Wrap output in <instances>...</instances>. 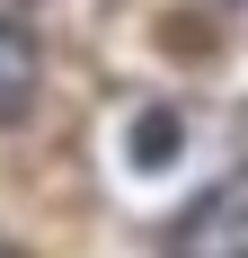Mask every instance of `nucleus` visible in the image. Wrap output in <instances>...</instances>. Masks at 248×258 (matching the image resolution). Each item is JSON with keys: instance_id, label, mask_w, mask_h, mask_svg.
Segmentation results:
<instances>
[{"instance_id": "7ed1b4c3", "label": "nucleus", "mask_w": 248, "mask_h": 258, "mask_svg": "<svg viewBox=\"0 0 248 258\" xmlns=\"http://www.w3.org/2000/svg\"><path fill=\"white\" fill-rule=\"evenodd\" d=\"M124 152H133V169H169V160L186 152V116H177V107H142L133 134H124Z\"/></svg>"}, {"instance_id": "f257e3e1", "label": "nucleus", "mask_w": 248, "mask_h": 258, "mask_svg": "<svg viewBox=\"0 0 248 258\" xmlns=\"http://www.w3.org/2000/svg\"><path fill=\"white\" fill-rule=\"evenodd\" d=\"M169 258H248V169L239 178H213L169 223Z\"/></svg>"}, {"instance_id": "20e7f679", "label": "nucleus", "mask_w": 248, "mask_h": 258, "mask_svg": "<svg viewBox=\"0 0 248 258\" xmlns=\"http://www.w3.org/2000/svg\"><path fill=\"white\" fill-rule=\"evenodd\" d=\"M9 9H27V0H0V27H9Z\"/></svg>"}, {"instance_id": "f03ea898", "label": "nucleus", "mask_w": 248, "mask_h": 258, "mask_svg": "<svg viewBox=\"0 0 248 258\" xmlns=\"http://www.w3.org/2000/svg\"><path fill=\"white\" fill-rule=\"evenodd\" d=\"M36 98H45V53H36V36L0 27V134L27 125V116H36Z\"/></svg>"}, {"instance_id": "39448f33", "label": "nucleus", "mask_w": 248, "mask_h": 258, "mask_svg": "<svg viewBox=\"0 0 248 258\" xmlns=\"http://www.w3.org/2000/svg\"><path fill=\"white\" fill-rule=\"evenodd\" d=\"M0 258H18V249H9V240H0Z\"/></svg>"}]
</instances>
